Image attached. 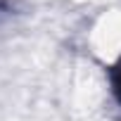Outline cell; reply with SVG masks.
Returning a JSON list of instances; mask_svg holds the SVG:
<instances>
[{"label":"cell","mask_w":121,"mask_h":121,"mask_svg":"<svg viewBox=\"0 0 121 121\" xmlns=\"http://www.w3.org/2000/svg\"><path fill=\"white\" fill-rule=\"evenodd\" d=\"M112 86H114V95H116V100L121 102V64H116L114 71H112Z\"/></svg>","instance_id":"obj_1"}]
</instances>
